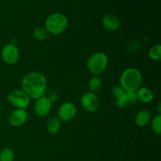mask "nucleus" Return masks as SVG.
Segmentation results:
<instances>
[{"instance_id":"nucleus-1","label":"nucleus","mask_w":161,"mask_h":161,"mask_svg":"<svg viewBox=\"0 0 161 161\" xmlns=\"http://www.w3.org/2000/svg\"><path fill=\"white\" fill-rule=\"evenodd\" d=\"M22 91L32 99H38L43 96L47 91V78L39 72H31L24 76L21 82Z\"/></svg>"},{"instance_id":"nucleus-2","label":"nucleus","mask_w":161,"mask_h":161,"mask_svg":"<svg viewBox=\"0 0 161 161\" xmlns=\"http://www.w3.org/2000/svg\"><path fill=\"white\" fill-rule=\"evenodd\" d=\"M120 86L127 91H137L142 83V75L138 69L128 68L122 72L119 78Z\"/></svg>"},{"instance_id":"nucleus-3","label":"nucleus","mask_w":161,"mask_h":161,"mask_svg":"<svg viewBox=\"0 0 161 161\" xmlns=\"http://www.w3.org/2000/svg\"><path fill=\"white\" fill-rule=\"evenodd\" d=\"M68 18L62 14L54 13L46 19L45 28L49 34L59 35L67 28Z\"/></svg>"},{"instance_id":"nucleus-4","label":"nucleus","mask_w":161,"mask_h":161,"mask_svg":"<svg viewBox=\"0 0 161 161\" xmlns=\"http://www.w3.org/2000/svg\"><path fill=\"white\" fill-rule=\"evenodd\" d=\"M108 57L103 52H96L89 57L86 62L88 70L94 75H100L108 65Z\"/></svg>"},{"instance_id":"nucleus-5","label":"nucleus","mask_w":161,"mask_h":161,"mask_svg":"<svg viewBox=\"0 0 161 161\" xmlns=\"http://www.w3.org/2000/svg\"><path fill=\"white\" fill-rule=\"evenodd\" d=\"M30 97L20 90H13L8 94L7 100L10 105L17 108L25 109L30 104Z\"/></svg>"},{"instance_id":"nucleus-6","label":"nucleus","mask_w":161,"mask_h":161,"mask_svg":"<svg viewBox=\"0 0 161 161\" xmlns=\"http://www.w3.org/2000/svg\"><path fill=\"white\" fill-rule=\"evenodd\" d=\"M19 50L14 43H7L2 48L1 58L4 63L8 65H14L18 61Z\"/></svg>"},{"instance_id":"nucleus-7","label":"nucleus","mask_w":161,"mask_h":161,"mask_svg":"<svg viewBox=\"0 0 161 161\" xmlns=\"http://www.w3.org/2000/svg\"><path fill=\"white\" fill-rule=\"evenodd\" d=\"M76 112L77 110L75 104L72 102H64L58 108V118L60 120L69 122L74 119L76 115Z\"/></svg>"},{"instance_id":"nucleus-8","label":"nucleus","mask_w":161,"mask_h":161,"mask_svg":"<svg viewBox=\"0 0 161 161\" xmlns=\"http://www.w3.org/2000/svg\"><path fill=\"white\" fill-rule=\"evenodd\" d=\"M82 107L83 109L88 113H93L97 109L99 105V100L97 96L94 93L87 92L83 94L80 100Z\"/></svg>"},{"instance_id":"nucleus-9","label":"nucleus","mask_w":161,"mask_h":161,"mask_svg":"<svg viewBox=\"0 0 161 161\" xmlns=\"http://www.w3.org/2000/svg\"><path fill=\"white\" fill-rule=\"evenodd\" d=\"M52 101L50 97L42 96L39 98L36 99L35 104V113L39 117H45L50 112L52 108Z\"/></svg>"},{"instance_id":"nucleus-10","label":"nucleus","mask_w":161,"mask_h":161,"mask_svg":"<svg viewBox=\"0 0 161 161\" xmlns=\"http://www.w3.org/2000/svg\"><path fill=\"white\" fill-rule=\"evenodd\" d=\"M28 114L25 109L17 108L11 113L9 118V122L14 127H20L26 123Z\"/></svg>"},{"instance_id":"nucleus-11","label":"nucleus","mask_w":161,"mask_h":161,"mask_svg":"<svg viewBox=\"0 0 161 161\" xmlns=\"http://www.w3.org/2000/svg\"><path fill=\"white\" fill-rule=\"evenodd\" d=\"M102 25L108 31H116L120 26L119 17L113 14H107L102 17Z\"/></svg>"},{"instance_id":"nucleus-12","label":"nucleus","mask_w":161,"mask_h":161,"mask_svg":"<svg viewBox=\"0 0 161 161\" xmlns=\"http://www.w3.org/2000/svg\"><path fill=\"white\" fill-rule=\"evenodd\" d=\"M151 121V114L148 110L142 109L138 112L135 117V122L140 127H146Z\"/></svg>"},{"instance_id":"nucleus-13","label":"nucleus","mask_w":161,"mask_h":161,"mask_svg":"<svg viewBox=\"0 0 161 161\" xmlns=\"http://www.w3.org/2000/svg\"><path fill=\"white\" fill-rule=\"evenodd\" d=\"M137 92V96H138V100L143 103H149L153 100V93L149 88L146 86L140 87Z\"/></svg>"},{"instance_id":"nucleus-14","label":"nucleus","mask_w":161,"mask_h":161,"mask_svg":"<svg viewBox=\"0 0 161 161\" xmlns=\"http://www.w3.org/2000/svg\"><path fill=\"white\" fill-rule=\"evenodd\" d=\"M47 130L50 134H56L61 129V120L58 117H50L47 122Z\"/></svg>"},{"instance_id":"nucleus-15","label":"nucleus","mask_w":161,"mask_h":161,"mask_svg":"<svg viewBox=\"0 0 161 161\" xmlns=\"http://www.w3.org/2000/svg\"><path fill=\"white\" fill-rule=\"evenodd\" d=\"M49 32L44 27H37L33 30V37L38 41H45L49 38Z\"/></svg>"},{"instance_id":"nucleus-16","label":"nucleus","mask_w":161,"mask_h":161,"mask_svg":"<svg viewBox=\"0 0 161 161\" xmlns=\"http://www.w3.org/2000/svg\"><path fill=\"white\" fill-rule=\"evenodd\" d=\"M88 87L91 92H98L102 87V81L98 76H94L88 82Z\"/></svg>"},{"instance_id":"nucleus-17","label":"nucleus","mask_w":161,"mask_h":161,"mask_svg":"<svg viewBox=\"0 0 161 161\" xmlns=\"http://www.w3.org/2000/svg\"><path fill=\"white\" fill-rule=\"evenodd\" d=\"M149 57L152 60L159 61L161 60V46L160 44H155L150 47L149 50Z\"/></svg>"},{"instance_id":"nucleus-18","label":"nucleus","mask_w":161,"mask_h":161,"mask_svg":"<svg viewBox=\"0 0 161 161\" xmlns=\"http://www.w3.org/2000/svg\"><path fill=\"white\" fill-rule=\"evenodd\" d=\"M151 128L153 131L157 135H160L161 134V116L160 114L154 116L151 120Z\"/></svg>"},{"instance_id":"nucleus-19","label":"nucleus","mask_w":161,"mask_h":161,"mask_svg":"<svg viewBox=\"0 0 161 161\" xmlns=\"http://www.w3.org/2000/svg\"><path fill=\"white\" fill-rule=\"evenodd\" d=\"M14 153L10 148H5L0 153V161H14Z\"/></svg>"},{"instance_id":"nucleus-20","label":"nucleus","mask_w":161,"mask_h":161,"mask_svg":"<svg viewBox=\"0 0 161 161\" xmlns=\"http://www.w3.org/2000/svg\"><path fill=\"white\" fill-rule=\"evenodd\" d=\"M115 103L118 108H125L128 104V100H127V95H126V92L119 95V97L115 98Z\"/></svg>"},{"instance_id":"nucleus-21","label":"nucleus","mask_w":161,"mask_h":161,"mask_svg":"<svg viewBox=\"0 0 161 161\" xmlns=\"http://www.w3.org/2000/svg\"><path fill=\"white\" fill-rule=\"evenodd\" d=\"M126 95H127V100H128V103L135 104L138 101L136 91H127Z\"/></svg>"},{"instance_id":"nucleus-22","label":"nucleus","mask_w":161,"mask_h":161,"mask_svg":"<svg viewBox=\"0 0 161 161\" xmlns=\"http://www.w3.org/2000/svg\"><path fill=\"white\" fill-rule=\"evenodd\" d=\"M112 93H113V96H114V97L116 98V97H119V95H121L122 94L125 93V91H124V90L120 86H113V88L112 89Z\"/></svg>"},{"instance_id":"nucleus-23","label":"nucleus","mask_w":161,"mask_h":161,"mask_svg":"<svg viewBox=\"0 0 161 161\" xmlns=\"http://www.w3.org/2000/svg\"><path fill=\"white\" fill-rule=\"evenodd\" d=\"M160 102H159L158 103V105H157V108H158V114H160L161 113V109H160Z\"/></svg>"}]
</instances>
